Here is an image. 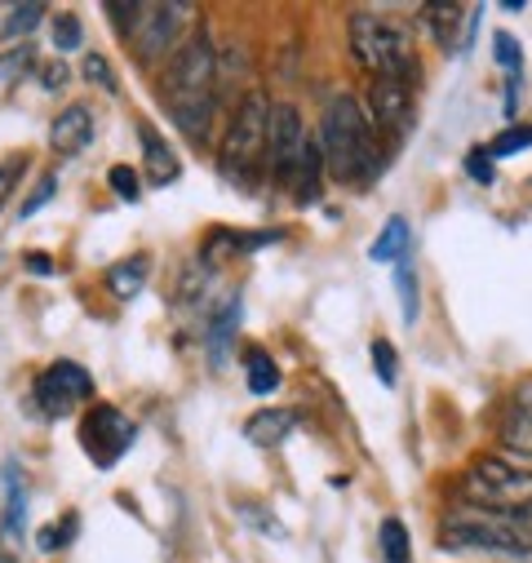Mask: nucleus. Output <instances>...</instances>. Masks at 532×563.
I'll list each match as a JSON object with an SVG mask.
<instances>
[{"mask_svg": "<svg viewBox=\"0 0 532 563\" xmlns=\"http://www.w3.org/2000/svg\"><path fill=\"white\" fill-rule=\"evenodd\" d=\"M138 0H124V5H120V0H111V5H107V19L115 23V36L120 41H129L133 36V27H138Z\"/></svg>", "mask_w": 532, "mask_h": 563, "instance_id": "33", "label": "nucleus"}, {"mask_svg": "<svg viewBox=\"0 0 532 563\" xmlns=\"http://www.w3.org/2000/svg\"><path fill=\"white\" fill-rule=\"evenodd\" d=\"M244 386H248L253 395L280 390V364L266 355V351H248V355H244Z\"/></svg>", "mask_w": 532, "mask_h": 563, "instance_id": "19", "label": "nucleus"}, {"mask_svg": "<svg viewBox=\"0 0 532 563\" xmlns=\"http://www.w3.org/2000/svg\"><path fill=\"white\" fill-rule=\"evenodd\" d=\"M466 174H470L479 187H488V183H492V156H488V152H470V156H466Z\"/></svg>", "mask_w": 532, "mask_h": 563, "instance_id": "37", "label": "nucleus"}, {"mask_svg": "<svg viewBox=\"0 0 532 563\" xmlns=\"http://www.w3.org/2000/svg\"><path fill=\"white\" fill-rule=\"evenodd\" d=\"M435 545L444 554H479V559H501V563H532V532H519L514 523L457 506L453 515H444Z\"/></svg>", "mask_w": 532, "mask_h": 563, "instance_id": "3", "label": "nucleus"}, {"mask_svg": "<svg viewBox=\"0 0 532 563\" xmlns=\"http://www.w3.org/2000/svg\"><path fill=\"white\" fill-rule=\"evenodd\" d=\"M54 196H58V174H45V178L36 183V191H32L27 200H23V209H19V222L36 218V213H41V209H45V205H49Z\"/></svg>", "mask_w": 532, "mask_h": 563, "instance_id": "31", "label": "nucleus"}, {"mask_svg": "<svg viewBox=\"0 0 532 563\" xmlns=\"http://www.w3.org/2000/svg\"><path fill=\"white\" fill-rule=\"evenodd\" d=\"M49 36H54V49H58V54H71V49L85 45V32H80V23H76L71 14H58L54 27H49Z\"/></svg>", "mask_w": 532, "mask_h": 563, "instance_id": "30", "label": "nucleus"}, {"mask_svg": "<svg viewBox=\"0 0 532 563\" xmlns=\"http://www.w3.org/2000/svg\"><path fill=\"white\" fill-rule=\"evenodd\" d=\"M293 431H298V412H293V408H262V412L248 417L244 440H248L253 449H280Z\"/></svg>", "mask_w": 532, "mask_h": 563, "instance_id": "14", "label": "nucleus"}, {"mask_svg": "<svg viewBox=\"0 0 532 563\" xmlns=\"http://www.w3.org/2000/svg\"><path fill=\"white\" fill-rule=\"evenodd\" d=\"M409 244H413V227H409V218H390V222L381 227V235L373 240L368 257L395 266V262H404V257H409Z\"/></svg>", "mask_w": 532, "mask_h": 563, "instance_id": "18", "label": "nucleus"}, {"mask_svg": "<svg viewBox=\"0 0 532 563\" xmlns=\"http://www.w3.org/2000/svg\"><path fill=\"white\" fill-rule=\"evenodd\" d=\"M492 58H497L501 71H510V76L519 80V71H523V49H519V41H514L510 32H497V36H492Z\"/></svg>", "mask_w": 532, "mask_h": 563, "instance_id": "28", "label": "nucleus"}, {"mask_svg": "<svg viewBox=\"0 0 532 563\" xmlns=\"http://www.w3.org/2000/svg\"><path fill=\"white\" fill-rule=\"evenodd\" d=\"M302 111L293 102H271V129H266V165H271V183L276 187H298L307 147H311Z\"/></svg>", "mask_w": 532, "mask_h": 563, "instance_id": "8", "label": "nucleus"}, {"mask_svg": "<svg viewBox=\"0 0 532 563\" xmlns=\"http://www.w3.org/2000/svg\"><path fill=\"white\" fill-rule=\"evenodd\" d=\"M395 294H399V307H404V324H418L422 316V289H418V271L413 262H395Z\"/></svg>", "mask_w": 532, "mask_h": 563, "instance_id": "21", "label": "nucleus"}, {"mask_svg": "<svg viewBox=\"0 0 532 563\" xmlns=\"http://www.w3.org/2000/svg\"><path fill=\"white\" fill-rule=\"evenodd\" d=\"M320 156H324V174L333 183L346 187H364L381 174V147H377V133L364 115V107L351 93L329 98L324 115H320Z\"/></svg>", "mask_w": 532, "mask_h": 563, "instance_id": "1", "label": "nucleus"}, {"mask_svg": "<svg viewBox=\"0 0 532 563\" xmlns=\"http://www.w3.org/2000/svg\"><path fill=\"white\" fill-rule=\"evenodd\" d=\"M266 129H271V102H266V93L248 89L222 133V174L231 183H248L266 161Z\"/></svg>", "mask_w": 532, "mask_h": 563, "instance_id": "6", "label": "nucleus"}, {"mask_svg": "<svg viewBox=\"0 0 532 563\" xmlns=\"http://www.w3.org/2000/svg\"><path fill=\"white\" fill-rule=\"evenodd\" d=\"M76 510H67L58 523H49V528H41V537H36V545L45 550V554H54V550H63V545H71L76 541Z\"/></svg>", "mask_w": 532, "mask_h": 563, "instance_id": "27", "label": "nucleus"}, {"mask_svg": "<svg viewBox=\"0 0 532 563\" xmlns=\"http://www.w3.org/2000/svg\"><path fill=\"white\" fill-rule=\"evenodd\" d=\"M32 67H36V54H32L27 45H23V49H10V54H0V85L23 80Z\"/></svg>", "mask_w": 532, "mask_h": 563, "instance_id": "29", "label": "nucleus"}, {"mask_svg": "<svg viewBox=\"0 0 532 563\" xmlns=\"http://www.w3.org/2000/svg\"><path fill=\"white\" fill-rule=\"evenodd\" d=\"M240 515H244V519H253V528H257V532H266V537H276V541H285V528H280V519H276L271 510H257V506L240 501Z\"/></svg>", "mask_w": 532, "mask_h": 563, "instance_id": "35", "label": "nucleus"}, {"mask_svg": "<svg viewBox=\"0 0 532 563\" xmlns=\"http://www.w3.org/2000/svg\"><path fill=\"white\" fill-rule=\"evenodd\" d=\"M36 27H45V5H19L5 14V23H0V36L19 41V36H32Z\"/></svg>", "mask_w": 532, "mask_h": 563, "instance_id": "23", "label": "nucleus"}, {"mask_svg": "<svg viewBox=\"0 0 532 563\" xmlns=\"http://www.w3.org/2000/svg\"><path fill=\"white\" fill-rule=\"evenodd\" d=\"M93 395V377L80 368V364H71V360H58V364H49L41 377H36V404H41V412L45 417H71L85 399Z\"/></svg>", "mask_w": 532, "mask_h": 563, "instance_id": "10", "label": "nucleus"}, {"mask_svg": "<svg viewBox=\"0 0 532 563\" xmlns=\"http://www.w3.org/2000/svg\"><path fill=\"white\" fill-rule=\"evenodd\" d=\"M501 449L510 453V462L532 466V382H523L501 417Z\"/></svg>", "mask_w": 532, "mask_h": 563, "instance_id": "12", "label": "nucleus"}, {"mask_svg": "<svg viewBox=\"0 0 532 563\" xmlns=\"http://www.w3.org/2000/svg\"><path fill=\"white\" fill-rule=\"evenodd\" d=\"M80 76H85L89 85H98V89L115 93V71H111V63H107L102 54H89V58H85V67H80Z\"/></svg>", "mask_w": 532, "mask_h": 563, "instance_id": "34", "label": "nucleus"}, {"mask_svg": "<svg viewBox=\"0 0 532 563\" xmlns=\"http://www.w3.org/2000/svg\"><path fill=\"white\" fill-rule=\"evenodd\" d=\"M147 271H152V257H147V253H133V257L115 262V266L107 271V289H111V298H120V302L138 298V294L147 289Z\"/></svg>", "mask_w": 532, "mask_h": 563, "instance_id": "17", "label": "nucleus"}, {"mask_svg": "<svg viewBox=\"0 0 532 563\" xmlns=\"http://www.w3.org/2000/svg\"><path fill=\"white\" fill-rule=\"evenodd\" d=\"M528 147H532V124H510L501 137H492L488 156L501 161V156H519V152H528Z\"/></svg>", "mask_w": 532, "mask_h": 563, "instance_id": "26", "label": "nucleus"}, {"mask_svg": "<svg viewBox=\"0 0 532 563\" xmlns=\"http://www.w3.org/2000/svg\"><path fill=\"white\" fill-rule=\"evenodd\" d=\"M457 497L470 510L497 515L519 532H532V466H519L510 457H479L457 479Z\"/></svg>", "mask_w": 532, "mask_h": 563, "instance_id": "2", "label": "nucleus"}, {"mask_svg": "<svg viewBox=\"0 0 532 563\" xmlns=\"http://www.w3.org/2000/svg\"><path fill=\"white\" fill-rule=\"evenodd\" d=\"M235 329H240V298H231V302L213 316V324H209V360H213V364H222V355H226Z\"/></svg>", "mask_w": 532, "mask_h": 563, "instance_id": "20", "label": "nucleus"}, {"mask_svg": "<svg viewBox=\"0 0 532 563\" xmlns=\"http://www.w3.org/2000/svg\"><path fill=\"white\" fill-rule=\"evenodd\" d=\"M0 537H5V550L23 545L27 537V484L14 462L5 466V519H0Z\"/></svg>", "mask_w": 532, "mask_h": 563, "instance_id": "15", "label": "nucleus"}, {"mask_svg": "<svg viewBox=\"0 0 532 563\" xmlns=\"http://www.w3.org/2000/svg\"><path fill=\"white\" fill-rule=\"evenodd\" d=\"M93 143V111L89 107H67L49 124V152L54 156H80Z\"/></svg>", "mask_w": 532, "mask_h": 563, "instance_id": "13", "label": "nucleus"}, {"mask_svg": "<svg viewBox=\"0 0 532 563\" xmlns=\"http://www.w3.org/2000/svg\"><path fill=\"white\" fill-rule=\"evenodd\" d=\"M107 187H111L124 205H138V200H143V183H138V169H133V165H111V169H107Z\"/></svg>", "mask_w": 532, "mask_h": 563, "instance_id": "25", "label": "nucleus"}, {"mask_svg": "<svg viewBox=\"0 0 532 563\" xmlns=\"http://www.w3.org/2000/svg\"><path fill=\"white\" fill-rule=\"evenodd\" d=\"M368 355H373L377 382H381V386L390 390V386L399 382V360H395V346H390V342H373V351H368Z\"/></svg>", "mask_w": 532, "mask_h": 563, "instance_id": "32", "label": "nucleus"}, {"mask_svg": "<svg viewBox=\"0 0 532 563\" xmlns=\"http://www.w3.org/2000/svg\"><path fill=\"white\" fill-rule=\"evenodd\" d=\"M213 240H222L231 253H257V249H271L276 240H285V231H218Z\"/></svg>", "mask_w": 532, "mask_h": 563, "instance_id": "24", "label": "nucleus"}, {"mask_svg": "<svg viewBox=\"0 0 532 563\" xmlns=\"http://www.w3.org/2000/svg\"><path fill=\"white\" fill-rule=\"evenodd\" d=\"M67 76H71L67 63H45V67H41V85H45V89H63Z\"/></svg>", "mask_w": 532, "mask_h": 563, "instance_id": "38", "label": "nucleus"}, {"mask_svg": "<svg viewBox=\"0 0 532 563\" xmlns=\"http://www.w3.org/2000/svg\"><path fill=\"white\" fill-rule=\"evenodd\" d=\"M27 271H32V275H41V279H45V275H54V262H49V257H45V253H27Z\"/></svg>", "mask_w": 532, "mask_h": 563, "instance_id": "39", "label": "nucleus"}, {"mask_svg": "<svg viewBox=\"0 0 532 563\" xmlns=\"http://www.w3.org/2000/svg\"><path fill=\"white\" fill-rule=\"evenodd\" d=\"M19 174H23V156H5V161H0V205L10 200V191H14Z\"/></svg>", "mask_w": 532, "mask_h": 563, "instance_id": "36", "label": "nucleus"}, {"mask_svg": "<svg viewBox=\"0 0 532 563\" xmlns=\"http://www.w3.org/2000/svg\"><path fill=\"white\" fill-rule=\"evenodd\" d=\"M160 93L169 115L200 107V102H218V49L209 41V32H191L160 67Z\"/></svg>", "mask_w": 532, "mask_h": 563, "instance_id": "5", "label": "nucleus"}, {"mask_svg": "<svg viewBox=\"0 0 532 563\" xmlns=\"http://www.w3.org/2000/svg\"><path fill=\"white\" fill-rule=\"evenodd\" d=\"M80 444H85V453L93 457V466L111 471V466L129 453L133 427H129V421H124L111 404H93V408L85 412V421H80Z\"/></svg>", "mask_w": 532, "mask_h": 563, "instance_id": "9", "label": "nucleus"}, {"mask_svg": "<svg viewBox=\"0 0 532 563\" xmlns=\"http://www.w3.org/2000/svg\"><path fill=\"white\" fill-rule=\"evenodd\" d=\"M359 107H364V115H368L373 129L399 137V133L409 129V120H413V89L404 80H368Z\"/></svg>", "mask_w": 532, "mask_h": 563, "instance_id": "11", "label": "nucleus"}, {"mask_svg": "<svg viewBox=\"0 0 532 563\" xmlns=\"http://www.w3.org/2000/svg\"><path fill=\"white\" fill-rule=\"evenodd\" d=\"M138 143H143V156H147V174H152V183H156V187H174V183H178V174H182V165H178L174 147L165 143V137H160L152 124H138Z\"/></svg>", "mask_w": 532, "mask_h": 563, "instance_id": "16", "label": "nucleus"}, {"mask_svg": "<svg viewBox=\"0 0 532 563\" xmlns=\"http://www.w3.org/2000/svg\"><path fill=\"white\" fill-rule=\"evenodd\" d=\"M377 545H381V559L386 563H409L413 559V541H409V528L399 519H386L381 532H377Z\"/></svg>", "mask_w": 532, "mask_h": 563, "instance_id": "22", "label": "nucleus"}, {"mask_svg": "<svg viewBox=\"0 0 532 563\" xmlns=\"http://www.w3.org/2000/svg\"><path fill=\"white\" fill-rule=\"evenodd\" d=\"M191 23H196V10L191 5H178V0H165V5H143L138 10V27H133L129 45L138 54V63H165L187 36H191Z\"/></svg>", "mask_w": 532, "mask_h": 563, "instance_id": "7", "label": "nucleus"}, {"mask_svg": "<svg viewBox=\"0 0 532 563\" xmlns=\"http://www.w3.org/2000/svg\"><path fill=\"white\" fill-rule=\"evenodd\" d=\"M346 45H351V58L373 76V80H404L418 71L413 63V36L409 27H399L381 14H368V10H355L351 23H346Z\"/></svg>", "mask_w": 532, "mask_h": 563, "instance_id": "4", "label": "nucleus"}]
</instances>
